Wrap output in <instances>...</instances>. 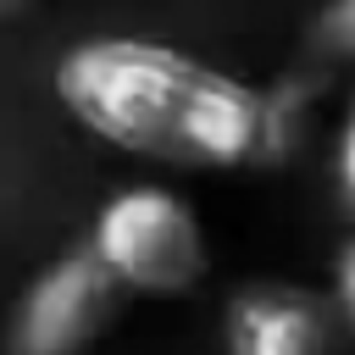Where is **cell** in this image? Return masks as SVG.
<instances>
[{"mask_svg":"<svg viewBox=\"0 0 355 355\" xmlns=\"http://www.w3.org/2000/svg\"><path fill=\"white\" fill-rule=\"evenodd\" d=\"M55 100L100 144L172 172H244L288 150V105L178 44L83 39L55 61Z\"/></svg>","mask_w":355,"mask_h":355,"instance_id":"obj_1","label":"cell"},{"mask_svg":"<svg viewBox=\"0 0 355 355\" xmlns=\"http://www.w3.org/2000/svg\"><path fill=\"white\" fill-rule=\"evenodd\" d=\"M128 300H183L211 272V244L200 211L166 183L116 189L83 244Z\"/></svg>","mask_w":355,"mask_h":355,"instance_id":"obj_2","label":"cell"},{"mask_svg":"<svg viewBox=\"0 0 355 355\" xmlns=\"http://www.w3.org/2000/svg\"><path fill=\"white\" fill-rule=\"evenodd\" d=\"M122 288L89 250L55 255L11 311V355H89L122 316Z\"/></svg>","mask_w":355,"mask_h":355,"instance_id":"obj_3","label":"cell"},{"mask_svg":"<svg viewBox=\"0 0 355 355\" xmlns=\"http://www.w3.org/2000/svg\"><path fill=\"white\" fill-rule=\"evenodd\" d=\"M327 300L294 283H250L227 300V355H333Z\"/></svg>","mask_w":355,"mask_h":355,"instance_id":"obj_4","label":"cell"},{"mask_svg":"<svg viewBox=\"0 0 355 355\" xmlns=\"http://www.w3.org/2000/svg\"><path fill=\"white\" fill-rule=\"evenodd\" d=\"M311 44L327 61H355V0H327L311 22Z\"/></svg>","mask_w":355,"mask_h":355,"instance_id":"obj_5","label":"cell"},{"mask_svg":"<svg viewBox=\"0 0 355 355\" xmlns=\"http://www.w3.org/2000/svg\"><path fill=\"white\" fill-rule=\"evenodd\" d=\"M333 189H338L344 211L355 216V83H349L344 111H338V128H333Z\"/></svg>","mask_w":355,"mask_h":355,"instance_id":"obj_6","label":"cell"},{"mask_svg":"<svg viewBox=\"0 0 355 355\" xmlns=\"http://www.w3.org/2000/svg\"><path fill=\"white\" fill-rule=\"evenodd\" d=\"M327 311L338 322V333L355 344V233L344 239L338 261H333V288H327Z\"/></svg>","mask_w":355,"mask_h":355,"instance_id":"obj_7","label":"cell"},{"mask_svg":"<svg viewBox=\"0 0 355 355\" xmlns=\"http://www.w3.org/2000/svg\"><path fill=\"white\" fill-rule=\"evenodd\" d=\"M17 6H28V0H0V17H11Z\"/></svg>","mask_w":355,"mask_h":355,"instance_id":"obj_8","label":"cell"}]
</instances>
